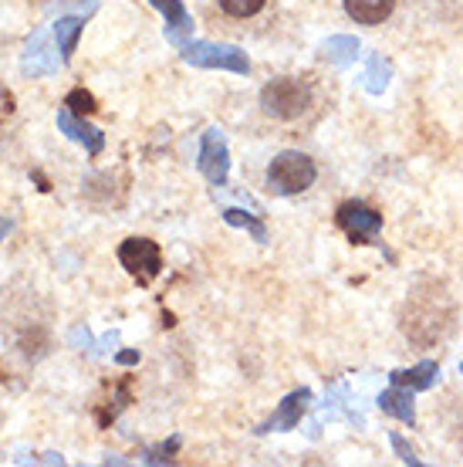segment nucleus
Wrapping results in <instances>:
<instances>
[{
    "mask_svg": "<svg viewBox=\"0 0 463 467\" xmlns=\"http://www.w3.org/2000/svg\"><path fill=\"white\" fill-rule=\"evenodd\" d=\"M453 298L447 295L440 281L433 278H419L417 288L409 292V298L403 302V312H399V328L403 336L413 346H433L440 342L453 326Z\"/></svg>",
    "mask_w": 463,
    "mask_h": 467,
    "instance_id": "obj_1",
    "label": "nucleus"
},
{
    "mask_svg": "<svg viewBox=\"0 0 463 467\" xmlns=\"http://www.w3.org/2000/svg\"><path fill=\"white\" fill-rule=\"evenodd\" d=\"M312 106V85L304 78L284 75V78H271L261 88V112L274 122H294L302 119Z\"/></svg>",
    "mask_w": 463,
    "mask_h": 467,
    "instance_id": "obj_2",
    "label": "nucleus"
},
{
    "mask_svg": "<svg viewBox=\"0 0 463 467\" xmlns=\"http://www.w3.org/2000/svg\"><path fill=\"white\" fill-rule=\"evenodd\" d=\"M314 180H318V166L308 152L284 150L267 166V190L278 193V197H298L312 187Z\"/></svg>",
    "mask_w": 463,
    "mask_h": 467,
    "instance_id": "obj_3",
    "label": "nucleus"
},
{
    "mask_svg": "<svg viewBox=\"0 0 463 467\" xmlns=\"http://www.w3.org/2000/svg\"><path fill=\"white\" fill-rule=\"evenodd\" d=\"M183 61L193 68H223L233 75H247L251 58L237 45H210V41H190L183 47Z\"/></svg>",
    "mask_w": 463,
    "mask_h": 467,
    "instance_id": "obj_4",
    "label": "nucleus"
},
{
    "mask_svg": "<svg viewBox=\"0 0 463 467\" xmlns=\"http://www.w3.org/2000/svg\"><path fill=\"white\" fill-rule=\"evenodd\" d=\"M116 254H118V265L139 281V285H152V281L159 278L162 251L149 237H126V241L118 244Z\"/></svg>",
    "mask_w": 463,
    "mask_h": 467,
    "instance_id": "obj_5",
    "label": "nucleus"
},
{
    "mask_svg": "<svg viewBox=\"0 0 463 467\" xmlns=\"http://www.w3.org/2000/svg\"><path fill=\"white\" fill-rule=\"evenodd\" d=\"M338 227L348 234V241L352 244H379L376 237L383 234V213L369 207V203H362V200H345L335 213Z\"/></svg>",
    "mask_w": 463,
    "mask_h": 467,
    "instance_id": "obj_6",
    "label": "nucleus"
},
{
    "mask_svg": "<svg viewBox=\"0 0 463 467\" xmlns=\"http://www.w3.org/2000/svg\"><path fill=\"white\" fill-rule=\"evenodd\" d=\"M200 173L207 176V183L213 187H227L231 176V150H227V136L217 126H210L200 140V156H197Z\"/></svg>",
    "mask_w": 463,
    "mask_h": 467,
    "instance_id": "obj_7",
    "label": "nucleus"
},
{
    "mask_svg": "<svg viewBox=\"0 0 463 467\" xmlns=\"http://www.w3.org/2000/svg\"><path fill=\"white\" fill-rule=\"evenodd\" d=\"M308 407H312V389H294V393H288V397L281 400L278 410L267 417L261 427H257V437H264V433H284V431H294L298 423H302V417L308 413Z\"/></svg>",
    "mask_w": 463,
    "mask_h": 467,
    "instance_id": "obj_8",
    "label": "nucleus"
},
{
    "mask_svg": "<svg viewBox=\"0 0 463 467\" xmlns=\"http://www.w3.org/2000/svg\"><path fill=\"white\" fill-rule=\"evenodd\" d=\"M58 132H65L71 142H78V146H85V152L88 156H102V150H105V132L102 129H95V126H88L85 122V116H75L71 109H65L61 106L58 109Z\"/></svg>",
    "mask_w": 463,
    "mask_h": 467,
    "instance_id": "obj_9",
    "label": "nucleus"
},
{
    "mask_svg": "<svg viewBox=\"0 0 463 467\" xmlns=\"http://www.w3.org/2000/svg\"><path fill=\"white\" fill-rule=\"evenodd\" d=\"M149 4L166 17V41L183 51L193 37V17L183 7V0H149Z\"/></svg>",
    "mask_w": 463,
    "mask_h": 467,
    "instance_id": "obj_10",
    "label": "nucleus"
},
{
    "mask_svg": "<svg viewBox=\"0 0 463 467\" xmlns=\"http://www.w3.org/2000/svg\"><path fill=\"white\" fill-rule=\"evenodd\" d=\"M342 4H345L348 17L355 24H365V27H379L396 11V0H342Z\"/></svg>",
    "mask_w": 463,
    "mask_h": 467,
    "instance_id": "obj_11",
    "label": "nucleus"
},
{
    "mask_svg": "<svg viewBox=\"0 0 463 467\" xmlns=\"http://www.w3.org/2000/svg\"><path fill=\"white\" fill-rule=\"evenodd\" d=\"M389 379H393V386H403V389L423 393V389H433V383L440 379V366H437L433 359H423V362H417L413 369H396Z\"/></svg>",
    "mask_w": 463,
    "mask_h": 467,
    "instance_id": "obj_12",
    "label": "nucleus"
},
{
    "mask_svg": "<svg viewBox=\"0 0 463 467\" xmlns=\"http://www.w3.org/2000/svg\"><path fill=\"white\" fill-rule=\"evenodd\" d=\"M379 410L396 417L406 427H417V403H413V389H403V386H393L379 397Z\"/></svg>",
    "mask_w": 463,
    "mask_h": 467,
    "instance_id": "obj_13",
    "label": "nucleus"
},
{
    "mask_svg": "<svg viewBox=\"0 0 463 467\" xmlns=\"http://www.w3.org/2000/svg\"><path fill=\"white\" fill-rule=\"evenodd\" d=\"M85 24H88V14L58 17V24H55V41H58V51L65 65H68V61L75 58V51H78V37H81V31H85Z\"/></svg>",
    "mask_w": 463,
    "mask_h": 467,
    "instance_id": "obj_14",
    "label": "nucleus"
},
{
    "mask_svg": "<svg viewBox=\"0 0 463 467\" xmlns=\"http://www.w3.org/2000/svg\"><path fill=\"white\" fill-rule=\"evenodd\" d=\"M223 221L231 223V227H243V231H251V237H254L257 244H267V227L257 217H251L247 211H237V207H227L223 211Z\"/></svg>",
    "mask_w": 463,
    "mask_h": 467,
    "instance_id": "obj_15",
    "label": "nucleus"
},
{
    "mask_svg": "<svg viewBox=\"0 0 463 467\" xmlns=\"http://www.w3.org/2000/svg\"><path fill=\"white\" fill-rule=\"evenodd\" d=\"M355 55H359V41H355V37H332V41L324 45V58L335 61V65L355 61Z\"/></svg>",
    "mask_w": 463,
    "mask_h": 467,
    "instance_id": "obj_16",
    "label": "nucleus"
},
{
    "mask_svg": "<svg viewBox=\"0 0 463 467\" xmlns=\"http://www.w3.org/2000/svg\"><path fill=\"white\" fill-rule=\"evenodd\" d=\"M221 4V11L227 17H237V21H247V17H254V14L264 11L267 0H217Z\"/></svg>",
    "mask_w": 463,
    "mask_h": 467,
    "instance_id": "obj_17",
    "label": "nucleus"
},
{
    "mask_svg": "<svg viewBox=\"0 0 463 467\" xmlns=\"http://www.w3.org/2000/svg\"><path fill=\"white\" fill-rule=\"evenodd\" d=\"M65 109H71L75 116H92L98 106H95L92 92H85V88H71V92L65 95Z\"/></svg>",
    "mask_w": 463,
    "mask_h": 467,
    "instance_id": "obj_18",
    "label": "nucleus"
},
{
    "mask_svg": "<svg viewBox=\"0 0 463 467\" xmlns=\"http://www.w3.org/2000/svg\"><path fill=\"white\" fill-rule=\"evenodd\" d=\"M389 85V65H386L383 58H372L369 61V82H365V88H369L372 95H379Z\"/></svg>",
    "mask_w": 463,
    "mask_h": 467,
    "instance_id": "obj_19",
    "label": "nucleus"
},
{
    "mask_svg": "<svg viewBox=\"0 0 463 467\" xmlns=\"http://www.w3.org/2000/svg\"><path fill=\"white\" fill-rule=\"evenodd\" d=\"M389 444H393V451H396V457L403 461V464H409V467H423V461L417 457V451L406 444L399 433H389Z\"/></svg>",
    "mask_w": 463,
    "mask_h": 467,
    "instance_id": "obj_20",
    "label": "nucleus"
},
{
    "mask_svg": "<svg viewBox=\"0 0 463 467\" xmlns=\"http://www.w3.org/2000/svg\"><path fill=\"white\" fill-rule=\"evenodd\" d=\"M176 447H180V437H173L170 444H162V447H156V451H149L142 461H146V464H166V461H173Z\"/></svg>",
    "mask_w": 463,
    "mask_h": 467,
    "instance_id": "obj_21",
    "label": "nucleus"
},
{
    "mask_svg": "<svg viewBox=\"0 0 463 467\" xmlns=\"http://www.w3.org/2000/svg\"><path fill=\"white\" fill-rule=\"evenodd\" d=\"M116 362H118V366H136V362H139V352H136V349L118 352V356H116Z\"/></svg>",
    "mask_w": 463,
    "mask_h": 467,
    "instance_id": "obj_22",
    "label": "nucleus"
},
{
    "mask_svg": "<svg viewBox=\"0 0 463 467\" xmlns=\"http://www.w3.org/2000/svg\"><path fill=\"white\" fill-rule=\"evenodd\" d=\"M11 231V221H4V217H0V241H4V234Z\"/></svg>",
    "mask_w": 463,
    "mask_h": 467,
    "instance_id": "obj_23",
    "label": "nucleus"
},
{
    "mask_svg": "<svg viewBox=\"0 0 463 467\" xmlns=\"http://www.w3.org/2000/svg\"><path fill=\"white\" fill-rule=\"evenodd\" d=\"M0 102H7V85H4V78H0Z\"/></svg>",
    "mask_w": 463,
    "mask_h": 467,
    "instance_id": "obj_24",
    "label": "nucleus"
},
{
    "mask_svg": "<svg viewBox=\"0 0 463 467\" xmlns=\"http://www.w3.org/2000/svg\"><path fill=\"white\" fill-rule=\"evenodd\" d=\"M460 373H463V362H460Z\"/></svg>",
    "mask_w": 463,
    "mask_h": 467,
    "instance_id": "obj_25",
    "label": "nucleus"
}]
</instances>
